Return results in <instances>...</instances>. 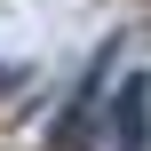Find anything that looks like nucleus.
<instances>
[{
    "mask_svg": "<svg viewBox=\"0 0 151 151\" xmlns=\"http://www.w3.org/2000/svg\"><path fill=\"white\" fill-rule=\"evenodd\" d=\"M143 119H151V80H127V88H119V127H111V143L143 151V135H151Z\"/></svg>",
    "mask_w": 151,
    "mask_h": 151,
    "instance_id": "f257e3e1",
    "label": "nucleus"
},
{
    "mask_svg": "<svg viewBox=\"0 0 151 151\" xmlns=\"http://www.w3.org/2000/svg\"><path fill=\"white\" fill-rule=\"evenodd\" d=\"M48 151H88V104H72V111L56 119V143Z\"/></svg>",
    "mask_w": 151,
    "mask_h": 151,
    "instance_id": "f03ea898",
    "label": "nucleus"
}]
</instances>
